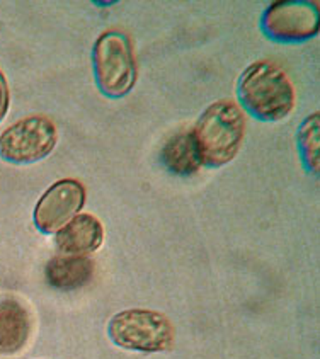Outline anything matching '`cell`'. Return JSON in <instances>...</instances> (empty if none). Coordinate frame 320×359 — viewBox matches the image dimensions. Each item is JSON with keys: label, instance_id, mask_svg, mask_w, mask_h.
I'll return each instance as SVG.
<instances>
[{"label": "cell", "instance_id": "obj_8", "mask_svg": "<svg viewBox=\"0 0 320 359\" xmlns=\"http://www.w3.org/2000/svg\"><path fill=\"white\" fill-rule=\"evenodd\" d=\"M104 242L102 223L91 213H79L58 230L55 243L62 255H87Z\"/></svg>", "mask_w": 320, "mask_h": 359}, {"label": "cell", "instance_id": "obj_6", "mask_svg": "<svg viewBox=\"0 0 320 359\" xmlns=\"http://www.w3.org/2000/svg\"><path fill=\"white\" fill-rule=\"evenodd\" d=\"M87 191L77 179H62L51 184L36 203L33 220L41 233H57L86 205Z\"/></svg>", "mask_w": 320, "mask_h": 359}, {"label": "cell", "instance_id": "obj_9", "mask_svg": "<svg viewBox=\"0 0 320 359\" xmlns=\"http://www.w3.org/2000/svg\"><path fill=\"white\" fill-rule=\"evenodd\" d=\"M31 336V315L18 300L0 302V354L12 356L24 349Z\"/></svg>", "mask_w": 320, "mask_h": 359}, {"label": "cell", "instance_id": "obj_13", "mask_svg": "<svg viewBox=\"0 0 320 359\" xmlns=\"http://www.w3.org/2000/svg\"><path fill=\"white\" fill-rule=\"evenodd\" d=\"M11 106V93H9V83H7L6 75L0 70V121L7 116Z\"/></svg>", "mask_w": 320, "mask_h": 359}, {"label": "cell", "instance_id": "obj_10", "mask_svg": "<svg viewBox=\"0 0 320 359\" xmlns=\"http://www.w3.org/2000/svg\"><path fill=\"white\" fill-rule=\"evenodd\" d=\"M45 273L53 288L77 290L94 276V261L87 255H57L48 262Z\"/></svg>", "mask_w": 320, "mask_h": 359}, {"label": "cell", "instance_id": "obj_5", "mask_svg": "<svg viewBox=\"0 0 320 359\" xmlns=\"http://www.w3.org/2000/svg\"><path fill=\"white\" fill-rule=\"evenodd\" d=\"M58 142V130L50 118L33 114L12 123L0 135V157L11 163H34L46 158Z\"/></svg>", "mask_w": 320, "mask_h": 359}, {"label": "cell", "instance_id": "obj_4", "mask_svg": "<svg viewBox=\"0 0 320 359\" xmlns=\"http://www.w3.org/2000/svg\"><path fill=\"white\" fill-rule=\"evenodd\" d=\"M94 70L99 89L109 97H123L137 83L138 70L130 39L119 31H106L94 45Z\"/></svg>", "mask_w": 320, "mask_h": 359}, {"label": "cell", "instance_id": "obj_7", "mask_svg": "<svg viewBox=\"0 0 320 359\" xmlns=\"http://www.w3.org/2000/svg\"><path fill=\"white\" fill-rule=\"evenodd\" d=\"M264 27L285 41L312 38L319 31V11L309 2H276L264 14Z\"/></svg>", "mask_w": 320, "mask_h": 359}, {"label": "cell", "instance_id": "obj_2", "mask_svg": "<svg viewBox=\"0 0 320 359\" xmlns=\"http://www.w3.org/2000/svg\"><path fill=\"white\" fill-rule=\"evenodd\" d=\"M242 104L262 121H279L295 109V87L285 70L259 60L244 70L239 82Z\"/></svg>", "mask_w": 320, "mask_h": 359}, {"label": "cell", "instance_id": "obj_3", "mask_svg": "<svg viewBox=\"0 0 320 359\" xmlns=\"http://www.w3.org/2000/svg\"><path fill=\"white\" fill-rule=\"evenodd\" d=\"M107 334L118 348L137 353H166L175 342L171 318L155 310H123L109 320Z\"/></svg>", "mask_w": 320, "mask_h": 359}, {"label": "cell", "instance_id": "obj_11", "mask_svg": "<svg viewBox=\"0 0 320 359\" xmlns=\"http://www.w3.org/2000/svg\"><path fill=\"white\" fill-rule=\"evenodd\" d=\"M162 161L171 172L189 175L201 169L203 161L193 131H181L164 145Z\"/></svg>", "mask_w": 320, "mask_h": 359}, {"label": "cell", "instance_id": "obj_12", "mask_svg": "<svg viewBox=\"0 0 320 359\" xmlns=\"http://www.w3.org/2000/svg\"><path fill=\"white\" fill-rule=\"evenodd\" d=\"M319 128H320L319 113H314L302 123V128H300V133H298L303 157L307 158V163H309L310 169L314 170V172H317L319 170V145H320Z\"/></svg>", "mask_w": 320, "mask_h": 359}, {"label": "cell", "instance_id": "obj_1", "mask_svg": "<svg viewBox=\"0 0 320 359\" xmlns=\"http://www.w3.org/2000/svg\"><path fill=\"white\" fill-rule=\"evenodd\" d=\"M193 137L203 165L222 167L237 157L246 137V114L237 102L222 99L205 109Z\"/></svg>", "mask_w": 320, "mask_h": 359}]
</instances>
